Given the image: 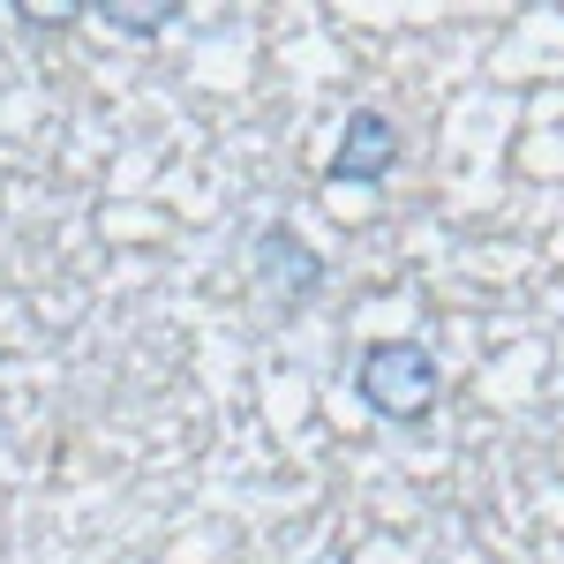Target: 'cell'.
I'll return each instance as SVG.
<instances>
[{"label": "cell", "mask_w": 564, "mask_h": 564, "mask_svg": "<svg viewBox=\"0 0 564 564\" xmlns=\"http://www.w3.org/2000/svg\"><path fill=\"white\" fill-rule=\"evenodd\" d=\"M106 31H121V39H159V31H174L181 23V0H159V8H121V0H106V8H90Z\"/></svg>", "instance_id": "277c9868"}, {"label": "cell", "mask_w": 564, "mask_h": 564, "mask_svg": "<svg viewBox=\"0 0 564 564\" xmlns=\"http://www.w3.org/2000/svg\"><path fill=\"white\" fill-rule=\"evenodd\" d=\"M354 391H361V406L377 422L422 430L436 391H444V369H436V354L422 339H369V347L354 354Z\"/></svg>", "instance_id": "6da1fadb"}, {"label": "cell", "mask_w": 564, "mask_h": 564, "mask_svg": "<svg viewBox=\"0 0 564 564\" xmlns=\"http://www.w3.org/2000/svg\"><path fill=\"white\" fill-rule=\"evenodd\" d=\"M391 166H399V129H391V113L354 106L347 129H339V151L324 159V181H332V188H377Z\"/></svg>", "instance_id": "3957f363"}, {"label": "cell", "mask_w": 564, "mask_h": 564, "mask_svg": "<svg viewBox=\"0 0 564 564\" xmlns=\"http://www.w3.org/2000/svg\"><path fill=\"white\" fill-rule=\"evenodd\" d=\"M249 257H257V286H263V302L279 308V316H302V308L324 294V257L308 249V241L294 234V226H286V218H271V226H263Z\"/></svg>", "instance_id": "7a4b0ae2"}]
</instances>
